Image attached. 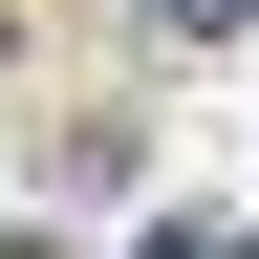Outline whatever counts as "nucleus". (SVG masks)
<instances>
[{"instance_id": "1", "label": "nucleus", "mask_w": 259, "mask_h": 259, "mask_svg": "<svg viewBox=\"0 0 259 259\" xmlns=\"http://www.w3.org/2000/svg\"><path fill=\"white\" fill-rule=\"evenodd\" d=\"M130 22H151V44H238L259 0H130Z\"/></svg>"}, {"instance_id": "2", "label": "nucleus", "mask_w": 259, "mask_h": 259, "mask_svg": "<svg viewBox=\"0 0 259 259\" xmlns=\"http://www.w3.org/2000/svg\"><path fill=\"white\" fill-rule=\"evenodd\" d=\"M130 259H259V238H238V216H151Z\"/></svg>"}]
</instances>
